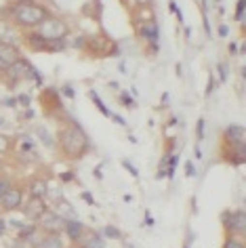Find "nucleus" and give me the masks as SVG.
Listing matches in <instances>:
<instances>
[{
	"mask_svg": "<svg viewBox=\"0 0 246 248\" xmlns=\"http://www.w3.org/2000/svg\"><path fill=\"white\" fill-rule=\"evenodd\" d=\"M59 145L61 152L72 160H80L89 152V137L76 124H67L63 131L59 133Z\"/></svg>",
	"mask_w": 246,
	"mask_h": 248,
	"instance_id": "1",
	"label": "nucleus"
},
{
	"mask_svg": "<svg viewBox=\"0 0 246 248\" xmlns=\"http://www.w3.org/2000/svg\"><path fill=\"white\" fill-rule=\"evenodd\" d=\"M13 17L19 26L36 28L48 17V11L45 7H40V4H36L34 0H19L13 9Z\"/></svg>",
	"mask_w": 246,
	"mask_h": 248,
	"instance_id": "2",
	"label": "nucleus"
},
{
	"mask_svg": "<svg viewBox=\"0 0 246 248\" xmlns=\"http://www.w3.org/2000/svg\"><path fill=\"white\" fill-rule=\"evenodd\" d=\"M42 38L48 40V42H53V40H61L63 36L67 34V26L61 19H46L40 23V32H38Z\"/></svg>",
	"mask_w": 246,
	"mask_h": 248,
	"instance_id": "3",
	"label": "nucleus"
},
{
	"mask_svg": "<svg viewBox=\"0 0 246 248\" xmlns=\"http://www.w3.org/2000/svg\"><path fill=\"white\" fill-rule=\"evenodd\" d=\"M36 223H38L36 227H38L40 232H45V233H61L63 232V227H65V221L61 219L55 210H48V208L45 210V215H42Z\"/></svg>",
	"mask_w": 246,
	"mask_h": 248,
	"instance_id": "4",
	"label": "nucleus"
},
{
	"mask_svg": "<svg viewBox=\"0 0 246 248\" xmlns=\"http://www.w3.org/2000/svg\"><path fill=\"white\" fill-rule=\"evenodd\" d=\"M7 74H9V78H11V84H17L19 80H26V78H36V80H40L38 78V72L34 70L32 65L28 63V61H23V59H19L17 63H13L7 70Z\"/></svg>",
	"mask_w": 246,
	"mask_h": 248,
	"instance_id": "5",
	"label": "nucleus"
},
{
	"mask_svg": "<svg viewBox=\"0 0 246 248\" xmlns=\"http://www.w3.org/2000/svg\"><path fill=\"white\" fill-rule=\"evenodd\" d=\"M19 57V51L11 45V42H0V72H7L11 65L17 63Z\"/></svg>",
	"mask_w": 246,
	"mask_h": 248,
	"instance_id": "6",
	"label": "nucleus"
},
{
	"mask_svg": "<svg viewBox=\"0 0 246 248\" xmlns=\"http://www.w3.org/2000/svg\"><path fill=\"white\" fill-rule=\"evenodd\" d=\"M223 223L231 233H244L246 232V213L244 210H236V213H225Z\"/></svg>",
	"mask_w": 246,
	"mask_h": 248,
	"instance_id": "7",
	"label": "nucleus"
},
{
	"mask_svg": "<svg viewBox=\"0 0 246 248\" xmlns=\"http://www.w3.org/2000/svg\"><path fill=\"white\" fill-rule=\"evenodd\" d=\"M45 210H46V204L42 198H30L28 204H26V208H23V215H26V219L28 221H38L42 215H45Z\"/></svg>",
	"mask_w": 246,
	"mask_h": 248,
	"instance_id": "8",
	"label": "nucleus"
},
{
	"mask_svg": "<svg viewBox=\"0 0 246 248\" xmlns=\"http://www.w3.org/2000/svg\"><path fill=\"white\" fill-rule=\"evenodd\" d=\"M32 248H65V242L61 238V233H45L34 242Z\"/></svg>",
	"mask_w": 246,
	"mask_h": 248,
	"instance_id": "9",
	"label": "nucleus"
},
{
	"mask_svg": "<svg viewBox=\"0 0 246 248\" xmlns=\"http://www.w3.org/2000/svg\"><path fill=\"white\" fill-rule=\"evenodd\" d=\"M21 200H23L21 189L11 187V189L7 191V194L2 196V200H0V204H2V208H4V210H15V208H19V206H21Z\"/></svg>",
	"mask_w": 246,
	"mask_h": 248,
	"instance_id": "10",
	"label": "nucleus"
},
{
	"mask_svg": "<svg viewBox=\"0 0 246 248\" xmlns=\"http://www.w3.org/2000/svg\"><path fill=\"white\" fill-rule=\"evenodd\" d=\"M244 137H246V131H244V126H240V124H231V126L225 131V139L230 141L233 147L244 145Z\"/></svg>",
	"mask_w": 246,
	"mask_h": 248,
	"instance_id": "11",
	"label": "nucleus"
},
{
	"mask_svg": "<svg viewBox=\"0 0 246 248\" xmlns=\"http://www.w3.org/2000/svg\"><path fill=\"white\" fill-rule=\"evenodd\" d=\"M63 232L70 235V240L72 242H80L84 238V225L80 223L78 219H72V221H65V227H63Z\"/></svg>",
	"mask_w": 246,
	"mask_h": 248,
	"instance_id": "12",
	"label": "nucleus"
},
{
	"mask_svg": "<svg viewBox=\"0 0 246 248\" xmlns=\"http://www.w3.org/2000/svg\"><path fill=\"white\" fill-rule=\"evenodd\" d=\"M30 194H32V198H45L48 196V183L45 181V179H34L32 183H30Z\"/></svg>",
	"mask_w": 246,
	"mask_h": 248,
	"instance_id": "13",
	"label": "nucleus"
},
{
	"mask_svg": "<svg viewBox=\"0 0 246 248\" xmlns=\"http://www.w3.org/2000/svg\"><path fill=\"white\" fill-rule=\"evenodd\" d=\"M63 221H72V219H78L76 217V210L72 208V204H67L65 200H57V210H55Z\"/></svg>",
	"mask_w": 246,
	"mask_h": 248,
	"instance_id": "14",
	"label": "nucleus"
},
{
	"mask_svg": "<svg viewBox=\"0 0 246 248\" xmlns=\"http://www.w3.org/2000/svg\"><path fill=\"white\" fill-rule=\"evenodd\" d=\"M80 248H106V242L99 233H91L89 238L80 240Z\"/></svg>",
	"mask_w": 246,
	"mask_h": 248,
	"instance_id": "15",
	"label": "nucleus"
},
{
	"mask_svg": "<svg viewBox=\"0 0 246 248\" xmlns=\"http://www.w3.org/2000/svg\"><path fill=\"white\" fill-rule=\"evenodd\" d=\"M141 36H143L147 42H156L158 40V26L154 21H145L143 28H141Z\"/></svg>",
	"mask_w": 246,
	"mask_h": 248,
	"instance_id": "16",
	"label": "nucleus"
},
{
	"mask_svg": "<svg viewBox=\"0 0 246 248\" xmlns=\"http://www.w3.org/2000/svg\"><path fill=\"white\" fill-rule=\"evenodd\" d=\"M91 99H93V101H95V105H97V108H99V111H101L103 116H112V114H109V109L106 108V105H103V101L99 99V95H97L95 91H91Z\"/></svg>",
	"mask_w": 246,
	"mask_h": 248,
	"instance_id": "17",
	"label": "nucleus"
},
{
	"mask_svg": "<svg viewBox=\"0 0 246 248\" xmlns=\"http://www.w3.org/2000/svg\"><path fill=\"white\" fill-rule=\"evenodd\" d=\"M223 248H246V246H244L238 238H227L225 244H223Z\"/></svg>",
	"mask_w": 246,
	"mask_h": 248,
	"instance_id": "18",
	"label": "nucleus"
},
{
	"mask_svg": "<svg viewBox=\"0 0 246 248\" xmlns=\"http://www.w3.org/2000/svg\"><path fill=\"white\" fill-rule=\"evenodd\" d=\"M122 166H124V169H126L128 172H131V175H133L135 179H137V177H139V170H137V169H135V166H133L131 162H128V160H122Z\"/></svg>",
	"mask_w": 246,
	"mask_h": 248,
	"instance_id": "19",
	"label": "nucleus"
},
{
	"mask_svg": "<svg viewBox=\"0 0 246 248\" xmlns=\"http://www.w3.org/2000/svg\"><path fill=\"white\" fill-rule=\"evenodd\" d=\"M9 189H11V183L7 181V179H0V200H2V196L7 194Z\"/></svg>",
	"mask_w": 246,
	"mask_h": 248,
	"instance_id": "20",
	"label": "nucleus"
},
{
	"mask_svg": "<svg viewBox=\"0 0 246 248\" xmlns=\"http://www.w3.org/2000/svg\"><path fill=\"white\" fill-rule=\"evenodd\" d=\"M120 101H122V103H124V105H126V108H133V105H135V101H133V99H131V97H128V95H126V93H122V95H120Z\"/></svg>",
	"mask_w": 246,
	"mask_h": 248,
	"instance_id": "21",
	"label": "nucleus"
},
{
	"mask_svg": "<svg viewBox=\"0 0 246 248\" xmlns=\"http://www.w3.org/2000/svg\"><path fill=\"white\" fill-rule=\"evenodd\" d=\"M38 135H40V137H42V139H45V143H46L48 147H51V145H53V143H51V137H48V133L45 131V128H38Z\"/></svg>",
	"mask_w": 246,
	"mask_h": 248,
	"instance_id": "22",
	"label": "nucleus"
},
{
	"mask_svg": "<svg viewBox=\"0 0 246 248\" xmlns=\"http://www.w3.org/2000/svg\"><path fill=\"white\" fill-rule=\"evenodd\" d=\"M215 84H217V82H215V78L211 76V78H208V86H206V97H208V95H211V93L215 91Z\"/></svg>",
	"mask_w": 246,
	"mask_h": 248,
	"instance_id": "23",
	"label": "nucleus"
},
{
	"mask_svg": "<svg viewBox=\"0 0 246 248\" xmlns=\"http://www.w3.org/2000/svg\"><path fill=\"white\" fill-rule=\"evenodd\" d=\"M106 233L112 235V238H120V232H118L116 227H106Z\"/></svg>",
	"mask_w": 246,
	"mask_h": 248,
	"instance_id": "24",
	"label": "nucleus"
},
{
	"mask_svg": "<svg viewBox=\"0 0 246 248\" xmlns=\"http://www.w3.org/2000/svg\"><path fill=\"white\" fill-rule=\"evenodd\" d=\"M242 13H244V0H240V2H238V13H236V19L238 21L242 19Z\"/></svg>",
	"mask_w": 246,
	"mask_h": 248,
	"instance_id": "25",
	"label": "nucleus"
},
{
	"mask_svg": "<svg viewBox=\"0 0 246 248\" xmlns=\"http://www.w3.org/2000/svg\"><path fill=\"white\" fill-rule=\"evenodd\" d=\"M219 72H221V80H225L227 78V67H225V63H219Z\"/></svg>",
	"mask_w": 246,
	"mask_h": 248,
	"instance_id": "26",
	"label": "nucleus"
},
{
	"mask_svg": "<svg viewBox=\"0 0 246 248\" xmlns=\"http://www.w3.org/2000/svg\"><path fill=\"white\" fill-rule=\"evenodd\" d=\"M198 137H200V139L204 137V120H200V122H198Z\"/></svg>",
	"mask_w": 246,
	"mask_h": 248,
	"instance_id": "27",
	"label": "nucleus"
},
{
	"mask_svg": "<svg viewBox=\"0 0 246 248\" xmlns=\"http://www.w3.org/2000/svg\"><path fill=\"white\" fill-rule=\"evenodd\" d=\"M4 141H7V139L0 137V152H7L9 150V143H4Z\"/></svg>",
	"mask_w": 246,
	"mask_h": 248,
	"instance_id": "28",
	"label": "nucleus"
},
{
	"mask_svg": "<svg viewBox=\"0 0 246 248\" xmlns=\"http://www.w3.org/2000/svg\"><path fill=\"white\" fill-rule=\"evenodd\" d=\"M185 170H187V175H189V177H194V164H192V162H187V164H185Z\"/></svg>",
	"mask_w": 246,
	"mask_h": 248,
	"instance_id": "29",
	"label": "nucleus"
},
{
	"mask_svg": "<svg viewBox=\"0 0 246 248\" xmlns=\"http://www.w3.org/2000/svg\"><path fill=\"white\" fill-rule=\"evenodd\" d=\"M61 179H63V181H72V179H74V172H65V175L61 177Z\"/></svg>",
	"mask_w": 246,
	"mask_h": 248,
	"instance_id": "30",
	"label": "nucleus"
},
{
	"mask_svg": "<svg viewBox=\"0 0 246 248\" xmlns=\"http://www.w3.org/2000/svg\"><path fill=\"white\" fill-rule=\"evenodd\" d=\"M63 93H65V97H74V91L70 89V86H65V89H63Z\"/></svg>",
	"mask_w": 246,
	"mask_h": 248,
	"instance_id": "31",
	"label": "nucleus"
},
{
	"mask_svg": "<svg viewBox=\"0 0 246 248\" xmlns=\"http://www.w3.org/2000/svg\"><path fill=\"white\" fill-rule=\"evenodd\" d=\"M219 34H221V36H227V26H221V28H219Z\"/></svg>",
	"mask_w": 246,
	"mask_h": 248,
	"instance_id": "32",
	"label": "nucleus"
},
{
	"mask_svg": "<svg viewBox=\"0 0 246 248\" xmlns=\"http://www.w3.org/2000/svg\"><path fill=\"white\" fill-rule=\"evenodd\" d=\"M4 233V221H0V235Z\"/></svg>",
	"mask_w": 246,
	"mask_h": 248,
	"instance_id": "33",
	"label": "nucleus"
},
{
	"mask_svg": "<svg viewBox=\"0 0 246 248\" xmlns=\"http://www.w3.org/2000/svg\"><path fill=\"white\" fill-rule=\"evenodd\" d=\"M0 122H4V120H2V118H0Z\"/></svg>",
	"mask_w": 246,
	"mask_h": 248,
	"instance_id": "34",
	"label": "nucleus"
}]
</instances>
